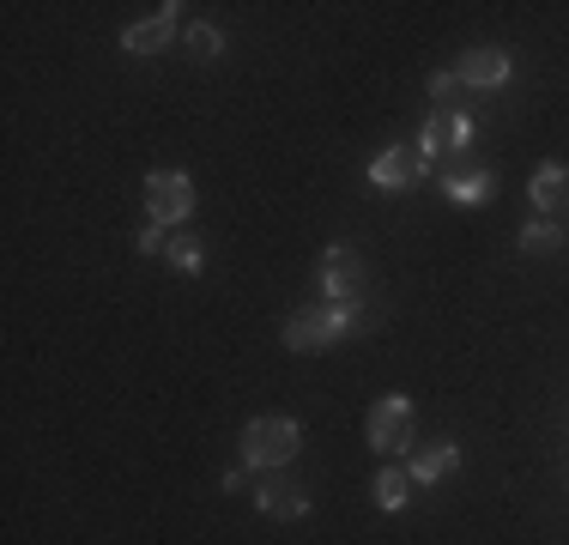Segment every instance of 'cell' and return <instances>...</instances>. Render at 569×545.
<instances>
[{
    "label": "cell",
    "mask_w": 569,
    "mask_h": 545,
    "mask_svg": "<svg viewBox=\"0 0 569 545\" xmlns=\"http://www.w3.org/2000/svg\"><path fill=\"white\" fill-rule=\"evenodd\" d=\"M363 321H370V309H351V304H309V309H297V316L284 321V346H291V351H328V346H340V339L358 334Z\"/></svg>",
    "instance_id": "6da1fadb"
},
{
    "label": "cell",
    "mask_w": 569,
    "mask_h": 545,
    "mask_svg": "<svg viewBox=\"0 0 569 545\" xmlns=\"http://www.w3.org/2000/svg\"><path fill=\"white\" fill-rule=\"evenodd\" d=\"M297 448H303V425L284 418V413H267V418H249V425H242V467H254V473L291 467Z\"/></svg>",
    "instance_id": "7a4b0ae2"
},
{
    "label": "cell",
    "mask_w": 569,
    "mask_h": 545,
    "mask_svg": "<svg viewBox=\"0 0 569 545\" xmlns=\"http://www.w3.org/2000/svg\"><path fill=\"white\" fill-rule=\"evenodd\" d=\"M188 218H194V182H188V170L146 176V225H164L176 237V230H188Z\"/></svg>",
    "instance_id": "3957f363"
},
{
    "label": "cell",
    "mask_w": 569,
    "mask_h": 545,
    "mask_svg": "<svg viewBox=\"0 0 569 545\" xmlns=\"http://www.w3.org/2000/svg\"><path fill=\"white\" fill-rule=\"evenodd\" d=\"M321 304L370 309V267H363L358 255L346 249V242H333V249L321 255Z\"/></svg>",
    "instance_id": "277c9868"
},
{
    "label": "cell",
    "mask_w": 569,
    "mask_h": 545,
    "mask_svg": "<svg viewBox=\"0 0 569 545\" xmlns=\"http://www.w3.org/2000/svg\"><path fill=\"white\" fill-rule=\"evenodd\" d=\"M370 448L376 455H412V400L406 394H382V400L370 406Z\"/></svg>",
    "instance_id": "5b68a950"
},
{
    "label": "cell",
    "mask_w": 569,
    "mask_h": 545,
    "mask_svg": "<svg viewBox=\"0 0 569 545\" xmlns=\"http://www.w3.org/2000/svg\"><path fill=\"white\" fill-rule=\"evenodd\" d=\"M254 509H261L267 522H297V515H309V485L291 479V467L254 473Z\"/></svg>",
    "instance_id": "8992f818"
},
{
    "label": "cell",
    "mask_w": 569,
    "mask_h": 545,
    "mask_svg": "<svg viewBox=\"0 0 569 545\" xmlns=\"http://www.w3.org/2000/svg\"><path fill=\"white\" fill-rule=\"evenodd\" d=\"M455 73L467 79V91H497V86L515 79V54L509 49H467Z\"/></svg>",
    "instance_id": "52a82bcc"
},
{
    "label": "cell",
    "mask_w": 569,
    "mask_h": 545,
    "mask_svg": "<svg viewBox=\"0 0 569 545\" xmlns=\"http://www.w3.org/2000/svg\"><path fill=\"white\" fill-rule=\"evenodd\" d=\"M442 195L455 200V207H485V200L497 195V176L485 170V164H472V158H460L442 170Z\"/></svg>",
    "instance_id": "ba28073f"
},
{
    "label": "cell",
    "mask_w": 569,
    "mask_h": 545,
    "mask_svg": "<svg viewBox=\"0 0 569 545\" xmlns=\"http://www.w3.org/2000/svg\"><path fill=\"white\" fill-rule=\"evenodd\" d=\"M418 176H425V164H418L412 146H388V152L370 158V188H382V195H406Z\"/></svg>",
    "instance_id": "9c48e42d"
},
{
    "label": "cell",
    "mask_w": 569,
    "mask_h": 545,
    "mask_svg": "<svg viewBox=\"0 0 569 545\" xmlns=\"http://www.w3.org/2000/svg\"><path fill=\"white\" fill-rule=\"evenodd\" d=\"M176 24H182V7H158L152 19H140V24H128V31H121V49L128 54H158V49H170L176 43Z\"/></svg>",
    "instance_id": "30bf717a"
},
{
    "label": "cell",
    "mask_w": 569,
    "mask_h": 545,
    "mask_svg": "<svg viewBox=\"0 0 569 545\" xmlns=\"http://www.w3.org/2000/svg\"><path fill=\"white\" fill-rule=\"evenodd\" d=\"M455 467H460V443H449V436L406 455V479H412V485H437V479H449Z\"/></svg>",
    "instance_id": "8fae6325"
},
{
    "label": "cell",
    "mask_w": 569,
    "mask_h": 545,
    "mask_svg": "<svg viewBox=\"0 0 569 545\" xmlns=\"http://www.w3.org/2000/svg\"><path fill=\"white\" fill-rule=\"evenodd\" d=\"M527 200L539 207V218H558V207H569V164H546V170H533Z\"/></svg>",
    "instance_id": "7c38bea8"
},
{
    "label": "cell",
    "mask_w": 569,
    "mask_h": 545,
    "mask_svg": "<svg viewBox=\"0 0 569 545\" xmlns=\"http://www.w3.org/2000/svg\"><path fill=\"white\" fill-rule=\"evenodd\" d=\"M430 109H442V116H472V91L455 67L449 73H430Z\"/></svg>",
    "instance_id": "4fadbf2b"
},
{
    "label": "cell",
    "mask_w": 569,
    "mask_h": 545,
    "mask_svg": "<svg viewBox=\"0 0 569 545\" xmlns=\"http://www.w3.org/2000/svg\"><path fill=\"white\" fill-rule=\"evenodd\" d=\"M515 249H521V255H551V249H569V225H558V218H533V225H521Z\"/></svg>",
    "instance_id": "5bb4252c"
},
{
    "label": "cell",
    "mask_w": 569,
    "mask_h": 545,
    "mask_svg": "<svg viewBox=\"0 0 569 545\" xmlns=\"http://www.w3.org/2000/svg\"><path fill=\"white\" fill-rule=\"evenodd\" d=\"M370 497H376V509H382V515H400L406 503H412V479H406V467H382V473H376Z\"/></svg>",
    "instance_id": "9a60e30c"
},
{
    "label": "cell",
    "mask_w": 569,
    "mask_h": 545,
    "mask_svg": "<svg viewBox=\"0 0 569 545\" xmlns=\"http://www.w3.org/2000/svg\"><path fill=\"white\" fill-rule=\"evenodd\" d=\"M164 261H170L176 272H188V279H194V272L207 267V249H200V237H194V230H176V237L164 242Z\"/></svg>",
    "instance_id": "2e32d148"
},
{
    "label": "cell",
    "mask_w": 569,
    "mask_h": 545,
    "mask_svg": "<svg viewBox=\"0 0 569 545\" xmlns=\"http://www.w3.org/2000/svg\"><path fill=\"white\" fill-rule=\"evenodd\" d=\"M188 49H194L200 61H212V54L224 49V31L219 24H188Z\"/></svg>",
    "instance_id": "e0dca14e"
},
{
    "label": "cell",
    "mask_w": 569,
    "mask_h": 545,
    "mask_svg": "<svg viewBox=\"0 0 569 545\" xmlns=\"http://www.w3.org/2000/svg\"><path fill=\"white\" fill-rule=\"evenodd\" d=\"M164 242H170V230H164V225H146L140 237H133V249H140V255H158Z\"/></svg>",
    "instance_id": "ac0fdd59"
},
{
    "label": "cell",
    "mask_w": 569,
    "mask_h": 545,
    "mask_svg": "<svg viewBox=\"0 0 569 545\" xmlns=\"http://www.w3.org/2000/svg\"><path fill=\"white\" fill-rule=\"evenodd\" d=\"M249 479H254V467H230L224 473V490H249Z\"/></svg>",
    "instance_id": "d6986e66"
}]
</instances>
